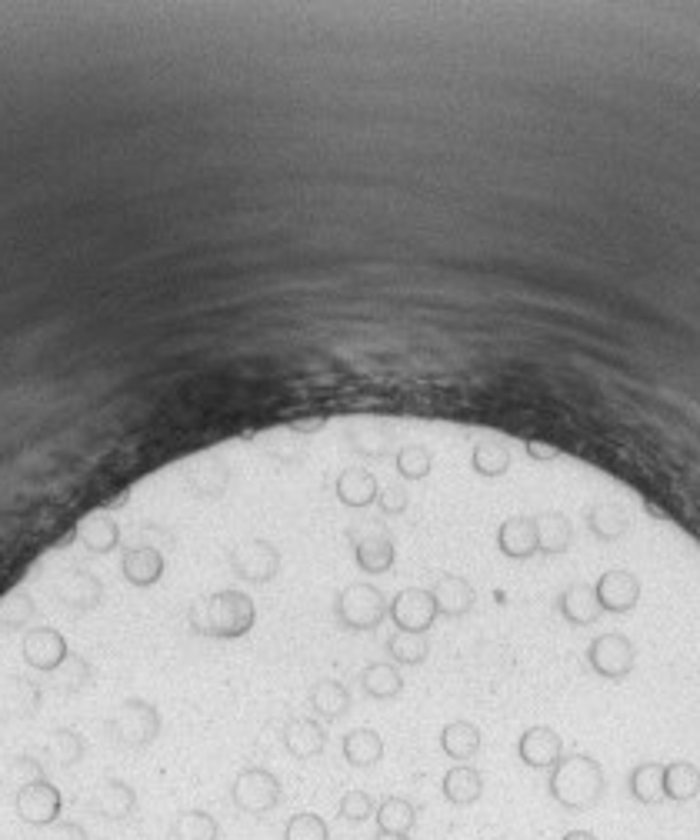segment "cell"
<instances>
[{
  "label": "cell",
  "mask_w": 700,
  "mask_h": 840,
  "mask_svg": "<svg viewBox=\"0 0 700 840\" xmlns=\"http://www.w3.org/2000/svg\"><path fill=\"white\" fill-rule=\"evenodd\" d=\"M550 797L567 810H590L604 797V770L584 754L560 757L547 780Z\"/></svg>",
  "instance_id": "6da1fadb"
},
{
  "label": "cell",
  "mask_w": 700,
  "mask_h": 840,
  "mask_svg": "<svg viewBox=\"0 0 700 840\" xmlns=\"http://www.w3.org/2000/svg\"><path fill=\"white\" fill-rule=\"evenodd\" d=\"M284 790H280V780L264 767H247L234 777V787H230V800H234L237 810H244L250 817H264L270 814Z\"/></svg>",
  "instance_id": "7a4b0ae2"
},
{
  "label": "cell",
  "mask_w": 700,
  "mask_h": 840,
  "mask_svg": "<svg viewBox=\"0 0 700 840\" xmlns=\"http://www.w3.org/2000/svg\"><path fill=\"white\" fill-rule=\"evenodd\" d=\"M10 797H14V817L20 824L27 827H50L54 820H60V790L50 784L47 777H37L34 784L20 787V790H10Z\"/></svg>",
  "instance_id": "3957f363"
},
{
  "label": "cell",
  "mask_w": 700,
  "mask_h": 840,
  "mask_svg": "<svg viewBox=\"0 0 700 840\" xmlns=\"http://www.w3.org/2000/svg\"><path fill=\"white\" fill-rule=\"evenodd\" d=\"M250 624H254V604H250L244 594L224 590V594L210 597L204 630H210V634H217V637H240V634H247Z\"/></svg>",
  "instance_id": "277c9868"
},
{
  "label": "cell",
  "mask_w": 700,
  "mask_h": 840,
  "mask_svg": "<svg viewBox=\"0 0 700 840\" xmlns=\"http://www.w3.org/2000/svg\"><path fill=\"white\" fill-rule=\"evenodd\" d=\"M157 730H160V717H157V710L144 704V700H127L124 710L110 720V734H114L120 744H127V747H144L150 744V740L157 737Z\"/></svg>",
  "instance_id": "5b68a950"
},
{
  "label": "cell",
  "mask_w": 700,
  "mask_h": 840,
  "mask_svg": "<svg viewBox=\"0 0 700 840\" xmlns=\"http://www.w3.org/2000/svg\"><path fill=\"white\" fill-rule=\"evenodd\" d=\"M337 617L354 630H370L384 617V597L377 587L354 584L337 597Z\"/></svg>",
  "instance_id": "8992f818"
},
{
  "label": "cell",
  "mask_w": 700,
  "mask_h": 840,
  "mask_svg": "<svg viewBox=\"0 0 700 840\" xmlns=\"http://www.w3.org/2000/svg\"><path fill=\"white\" fill-rule=\"evenodd\" d=\"M90 810L104 820H130L137 810V794H134V787L124 784V780L107 777V780H100L94 797H90Z\"/></svg>",
  "instance_id": "52a82bcc"
},
{
  "label": "cell",
  "mask_w": 700,
  "mask_h": 840,
  "mask_svg": "<svg viewBox=\"0 0 700 840\" xmlns=\"http://www.w3.org/2000/svg\"><path fill=\"white\" fill-rule=\"evenodd\" d=\"M230 564L244 580H254V584H264L277 574L280 560H277V550L264 544V540H254V544H244L240 550H234V557H230Z\"/></svg>",
  "instance_id": "ba28073f"
},
{
  "label": "cell",
  "mask_w": 700,
  "mask_h": 840,
  "mask_svg": "<svg viewBox=\"0 0 700 840\" xmlns=\"http://www.w3.org/2000/svg\"><path fill=\"white\" fill-rule=\"evenodd\" d=\"M390 614H394V620L407 630V634H420V630H427L430 620H434L437 600H434V594H424V590H404V594L394 600Z\"/></svg>",
  "instance_id": "9c48e42d"
},
{
  "label": "cell",
  "mask_w": 700,
  "mask_h": 840,
  "mask_svg": "<svg viewBox=\"0 0 700 840\" xmlns=\"http://www.w3.org/2000/svg\"><path fill=\"white\" fill-rule=\"evenodd\" d=\"M517 754L527 767L544 770L560 760V737L550 727H530L517 744Z\"/></svg>",
  "instance_id": "30bf717a"
},
{
  "label": "cell",
  "mask_w": 700,
  "mask_h": 840,
  "mask_svg": "<svg viewBox=\"0 0 700 840\" xmlns=\"http://www.w3.org/2000/svg\"><path fill=\"white\" fill-rule=\"evenodd\" d=\"M480 794H484V777H480V770L460 764L444 774V797L450 804H457V807L477 804Z\"/></svg>",
  "instance_id": "8fae6325"
},
{
  "label": "cell",
  "mask_w": 700,
  "mask_h": 840,
  "mask_svg": "<svg viewBox=\"0 0 700 840\" xmlns=\"http://www.w3.org/2000/svg\"><path fill=\"white\" fill-rule=\"evenodd\" d=\"M377 830L384 834H410L417 827V807L407 797H384L377 804Z\"/></svg>",
  "instance_id": "7c38bea8"
},
{
  "label": "cell",
  "mask_w": 700,
  "mask_h": 840,
  "mask_svg": "<svg viewBox=\"0 0 700 840\" xmlns=\"http://www.w3.org/2000/svg\"><path fill=\"white\" fill-rule=\"evenodd\" d=\"M590 664H594L604 677H620L630 667V644L620 637H600L590 647Z\"/></svg>",
  "instance_id": "4fadbf2b"
},
{
  "label": "cell",
  "mask_w": 700,
  "mask_h": 840,
  "mask_svg": "<svg viewBox=\"0 0 700 840\" xmlns=\"http://www.w3.org/2000/svg\"><path fill=\"white\" fill-rule=\"evenodd\" d=\"M324 744H327V737L314 720H294V724H287V730H284V747L297 760L317 757L320 750H324Z\"/></svg>",
  "instance_id": "5bb4252c"
},
{
  "label": "cell",
  "mask_w": 700,
  "mask_h": 840,
  "mask_svg": "<svg viewBox=\"0 0 700 840\" xmlns=\"http://www.w3.org/2000/svg\"><path fill=\"white\" fill-rule=\"evenodd\" d=\"M537 547H540L537 527L530 524V520L517 517V520H507V524L500 527V550H504L507 557H530Z\"/></svg>",
  "instance_id": "9a60e30c"
},
{
  "label": "cell",
  "mask_w": 700,
  "mask_h": 840,
  "mask_svg": "<svg viewBox=\"0 0 700 840\" xmlns=\"http://www.w3.org/2000/svg\"><path fill=\"white\" fill-rule=\"evenodd\" d=\"M220 827L214 814L207 810H184L174 824H170V840H217Z\"/></svg>",
  "instance_id": "2e32d148"
},
{
  "label": "cell",
  "mask_w": 700,
  "mask_h": 840,
  "mask_svg": "<svg viewBox=\"0 0 700 840\" xmlns=\"http://www.w3.org/2000/svg\"><path fill=\"white\" fill-rule=\"evenodd\" d=\"M344 757L350 767H374L384 757V740L374 730H354L344 740Z\"/></svg>",
  "instance_id": "e0dca14e"
},
{
  "label": "cell",
  "mask_w": 700,
  "mask_h": 840,
  "mask_svg": "<svg viewBox=\"0 0 700 840\" xmlns=\"http://www.w3.org/2000/svg\"><path fill=\"white\" fill-rule=\"evenodd\" d=\"M160 570H164V560H160L157 550H150V547H134L124 557V574L130 584H137V587L154 584L160 577Z\"/></svg>",
  "instance_id": "ac0fdd59"
},
{
  "label": "cell",
  "mask_w": 700,
  "mask_h": 840,
  "mask_svg": "<svg viewBox=\"0 0 700 840\" xmlns=\"http://www.w3.org/2000/svg\"><path fill=\"white\" fill-rule=\"evenodd\" d=\"M440 747L447 750V757L454 760H470L477 754L480 747V734L474 724H464V720H457V724L444 727V734H440Z\"/></svg>",
  "instance_id": "d6986e66"
},
{
  "label": "cell",
  "mask_w": 700,
  "mask_h": 840,
  "mask_svg": "<svg viewBox=\"0 0 700 840\" xmlns=\"http://www.w3.org/2000/svg\"><path fill=\"white\" fill-rule=\"evenodd\" d=\"M434 600H437V610H444V614H464L474 604V590H470L460 577H444L434 590Z\"/></svg>",
  "instance_id": "ffe728a7"
},
{
  "label": "cell",
  "mask_w": 700,
  "mask_h": 840,
  "mask_svg": "<svg viewBox=\"0 0 700 840\" xmlns=\"http://www.w3.org/2000/svg\"><path fill=\"white\" fill-rule=\"evenodd\" d=\"M597 597H600V604H604L607 610H624V607L634 604L637 584L627 574H607L604 580H600Z\"/></svg>",
  "instance_id": "44dd1931"
},
{
  "label": "cell",
  "mask_w": 700,
  "mask_h": 840,
  "mask_svg": "<svg viewBox=\"0 0 700 840\" xmlns=\"http://www.w3.org/2000/svg\"><path fill=\"white\" fill-rule=\"evenodd\" d=\"M84 757V740H80L74 730H57L54 737L47 740V760L57 767H74Z\"/></svg>",
  "instance_id": "7402d4cb"
},
{
  "label": "cell",
  "mask_w": 700,
  "mask_h": 840,
  "mask_svg": "<svg viewBox=\"0 0 700 840\" xmlns=\"http://www.w3.org/2000/svg\"><path fill=\"white\" fill-rule=\"evenodd\" d=\"M310 704H314V710L320 717H340L344 710L350 707V697H347V690L337 684V680H324V684H317L314 687V694H310Z\"/></svg>",
  "instance_id": "603a6c76"
},
{
  "label": "cell",
  "mask_w": 700,
  "mask_h": 840,
  "mask_svg": "<svg viewBox=\"0 0 700 840\" xmlns=\"http://www.w3.org/2000/svg\"><path fill=\"white\" fill-rule=\"evenodd\" d=\"M80 540L90 547V550H100V554H107L110 547L117 544V524L114 520H107V517H87L84 524H80Z\"/></svg>",
  "instance_id": "cb8c5ba5"
},
{
  "label": "cell",
  "mask_w": 700,
  "mask_h": 840,
  "mask_svg": "<svg viewBox=\"0 0 700 840\" xmlns=\"http://www.w3.org/2000/svg\"><path fill=\"white\" fill-rule=\"evenodd\" d=\"M357 560H360V567L370 570V574H380V570H387L390 564H394V547H390L387 537L360 540V544H357Z\"/></svg>",
  "instance_id": "d4e9b609"
},
{
  "label": "cell",
  "mask_w": 700,
  "mask_h": 840,
  "mask_svg": "<svg viewBox=\"0 0 700 840\" xmlns=\"http://www.w3.org/2000/svg\"><path fill=\"white\" fill-rule=\"evenodd\" d=\"M630 794L637 800H644V804H654V800L664 797V774H660V767H654V764L637 767L634 774H630Z\"/></svg>",
  "instance_id": "484cf974"
},
{
  "label": "cell",
  "mask_w": 700,
  "mask_h": 840,
  "mask_svg": "<svg viewBox=\"0 0 700 840\" xmlns=\"http://www.w3.org/2000/svg\"><path fill=\"white\" fill-rule=\"evenodd\" d=\"M284 840H330V827L320 814H294L284 827Z\"/></svg>",
  "instance_id": "4316f807"
},
{
  "label": "cell",
  "mask_w": 700,
  "mask_h": 840,
  "mask_svg": "<svg viewBox=\"0 0 700 840\" xmlns=\"http://www.w3.org/2000/svg\"><path fill=\"white\" fill-rule=\"evenodd\" d=\"M560 610H564V617L570 620V624H590L597 614L594 597H590L587 587H570L564 594V600H560Z\"/></svg>",
  "instance_id": "83f0119b"
},
{
  "label": "cell",
  "mask_w": 700,
  "mask_h": 840,
  "mask_svg": "<svg viewBox=\"0 0 700 840\" xmlns=\"http://www.w3.org/2000/svg\"><path fill=\"white\" fill-rule=\"evenodd\" d=\"M337 810H340V817L350 820V824H364V820H370L377 814V804L367 790H347V794L340 797Z\"/></svg>",
  "instance_id": "f1b7e54d"
},
{
  "label": "cell",
  "mask_w": 700,
  "mask_h": 840,
  "mask_svg": "<svg viewBox=\"0 0 700 840\" xmlns=\"http://www.w3.org/2000/svg\"><path fill=\"white\" fill-rule=\"evenodd\" d=\"M364 690L370 697H394L400 690V677L394 667L387 664H374L364 670Z\"/></svg>",
  "instance_id": "f546056e"
},
{
  "label": "cell",
  "mask_w": 700,
  "mask_h": 840,
  "mask_svg": "<svg viewBox=\"0 0 700 840\" xmlns=\"http://www.w3.org/2000/svg\"><path fill=\"white\" fill-rule=\"evenodd\" d=\"M537 540L544 544L547 554H560V550L570 544V524L560 514H550V517H544V524H540Z\"/></svg>",
  "instance_id": "4dcf8cb0"
},
{
  "label": "cell",
  "mask_w": 700,
  "mask_h": 840,
  "mask_svg": "<svg viewBox=\"0 0 700 840\" xmlns=\"http://www.w3.org/2000/svg\"><path fill=\"white\" fill-rule=\"evenodd\" d=\"M64 597L70 600V604H77V607H94L97 600H100V584L90 574H74V577L67 580Z\"/></svg>",
  "instance_id": "1f68e13d"
},
{
  "label": "cell",
  "mask_w": 700,
  "mask_h": 840,
  "mask_svg": "<svg viewBox=\"0 0 700 840\" xmlns=\"http://www.w3.org/2000/svg\"><path fill=\"white\" fill-rule=\"evenodd\" d=\"M390 654H394L400 664H420V660L427 657V640L404 630V634L390 637Z\"/></svg>",
  "instance_id": "d6a6232c"
},
{
  "label": "cell",
  "mask_w": 700,
  "mask_h": 840,
  "mask_svg": "<svg viewBox=\"0 0 700 840\" xmlns=\"http://www.w3.org/2000/svg\"><path fill=\"white\" fill-rule=\"evenodd\" d=\"M694 790H697V774H694L690 767L677 764V767L667 770V777H664V794H670L674 800H687V797H694Z\"/></svg>",
  "instance_id": "836d02e7"
},
{
  "label": "cell",
  "mask_w": 700,
  "mask_h": 840,
  "mask_svg": "<svg viewBox=\"0 0 700 840\" xmlns=\"http://www.w3.org/2000/svg\"><path fill=\"white\" fill-rule=\"evenodd\" d=\"M374 497V480H370L367 474H347L344 480H340V500L344 504H367V500Z\"/></svg>",
  "instance_id": "e575fe53"
},
{
  "label": "cell",
  "mask_w": 700,
  "mask_h": 840,
  "mask_svg": "<svg viewBox=\"0 0 700 840\" xmlns=\"http://www.w3.org/2000/svg\"><path fill=\"white\" fill-rule=\"evenodd\" d=\"M44 834L40 840H90L84 824H77V820H54L50 827H40Z\"/></svg>",
  "instance_id": "d590c367"
},
{
  "label": "cell",
  "mask_w": 700,
  "mask_h": 840,
  "mask_svg": "<svg viewBox=\"0 0 700 840\" xmlns=\"http://www.w3.org/2000/svg\"><path fill=\"white\" fill-rule=\"evenodd\" d=\"M564 840H597L594 830H570V834H564Z\"/></svg>",
  "instance_id": "8d00e7d4"
},
{
  "label": "cell",
  "mask_w": 700,
  "mask_h": 840,
  "mask_svg": "<svg viewBox=\"0 0 700 840\" xmlns=\"http://www.w3.org/2000/svg\"><path fill=\"white\" fill-rule=\"evenodd\" d=\"M374 840H410V834H384V830H377Z\"/></svg>",
  "instance_id": "74e56055"
}]
</instances>
